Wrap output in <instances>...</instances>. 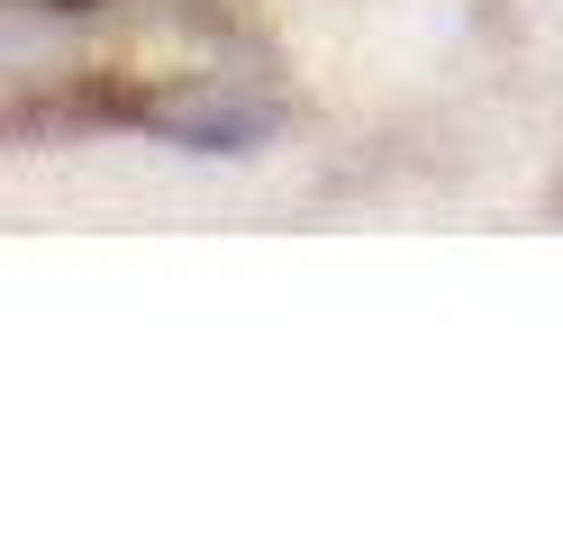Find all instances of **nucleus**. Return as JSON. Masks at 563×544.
Here are the masks:
<instances>
[]
</instances>
